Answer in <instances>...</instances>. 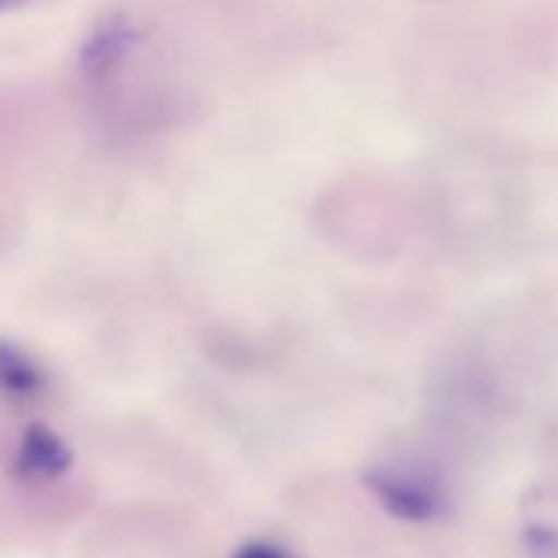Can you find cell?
Here are the masks:
<instances>
[{
  "mask_svg": "<svg viewBox=\"0 0 558 558\" xmlns=\"http://www.w3.org/2000/svg\"><path fill=\"white\" fill-rule=\"evenodd\" d=\"M365 489L378 499V506L401 519V522H434L440 519L450 502L440 483H434L424 473L414 470H398V466H372L362 473Z\"/></svg>",
  "mask_w": 558,
  "mask_h": 558,
  "instance_id": "1",
  "label": "cell"
},
{
  "mask_svg": "<svg viewBox=\"0 0 558 558\" xmlns=\"http://www.w3.org/2000/svg\"><path fill=\"white\" fill-rule=\"evenodd\" d=\"M70 466H73V450L66 447V440L57 430H50L44 424H34L17 440L14 473L21 480L50 483V480H60Z\"/></svg>",
  "mask_w": 558,
  "mask_h": 558,
  "instance_id": "2",
  "label": "cell"
},
{
  "mask_svg": "<svg viewBox=\"0 0 558 558\" xmlns=\"http://www.w3.org/2000/svg\"><path fill=\"white\" fill-rule=\"evenodd\" d=\"M0 391L14 401H37L47 391V375L17 345L0 342Z\"/></svg>",
  "mask_w": 558,
  "mask_h": 558,
  "instance_id": "3",
  "label": "cell"
},
{
  "mask_svg": "<svg viewBox=\"0 0 558 558\" xmlns=\"http://www.w3.org/2000/svg\"><path fill=\"white\" fill-rule=\"evenodd\" d=\"M230 558H296L283 542H272V538H246L240 542Z\"/></svg>",
  "mask_w": 558,
  "mask_h": 558,
  "instance_id": "4",
  "label": "cell"
},
{
  "mask_svg": "<svg viewBox=\"0 0 558 558\" xmlns=\"http://www.w3.org/2000/svg\"><path fill=\"white\" fill-rule=\"evenodd\" d=\"M14 4V0H0V11H4V8H11Z\"/></svg>",
  "mask_w": 558,
  "mask_h": 558,
  "instance_id": "5",
  "label": "cell"
}]
</instances>
